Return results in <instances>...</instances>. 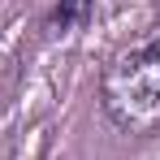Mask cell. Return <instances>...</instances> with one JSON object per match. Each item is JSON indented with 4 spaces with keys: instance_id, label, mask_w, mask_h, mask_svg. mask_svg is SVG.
Returning <instances> with one entry per match:
<instances>
[{
    "instance_id": "7a4b0ae2",
    "label": "cell",
    "mask_w": 160,
    "mask_h": 160,
    "mask_svg": "<svg viewBox=\"0 0 160 160\" xmlns=\"http://www.w3.org/2000/svg\"><path fill=\"white\" fill-rule=\"evenodd\" d=\"M91 18H95V0H56L52 13H48V22H43V30H48L52 39H61V35L82 30Z\"/></svg>"
},
{
    "instance_id": "6da1fadb",
    "label": "cell",
    "mask_w": 160,
    "mask_h": 160,
    "mask_svg": "<svg viewBox=\"0 0 160 160\" xmlns=\"http://www.w3.org/2000/svg\"><path fill=\"white\" fill-rule=\"evenodd\" d=\"M100 108L121 134H160V22L143 26L108 56L100 74Z\"/></svg>"
}]
</instances>
